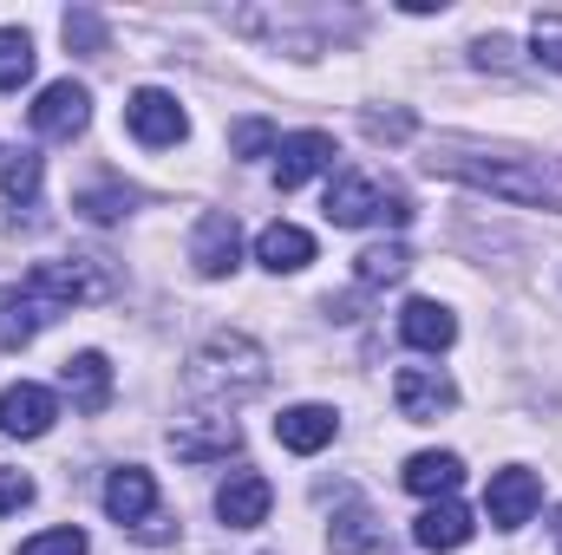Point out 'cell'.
Listing matches in <instances>:
<instances>
[{"label":"cell","mask_w":562,"mask_h":555,"mask_svg":"<svg viewBox=\"0 0 562 555\" xmlns=\"http://www.w3.org/2000/svg\"><path fill=\"white\" fill-rule=\"evenodd\" d=\"M400 333H406V347H419V353H445V347L458 340V320H451V307H438V301H406V307H400Z\"/></svg>","instance_id":"obj_19"},{"label":"cell","mask_w":562,"mask_h":555,"mask_svg":"<svg viewBox=\"0 0 562 555\" xmlns=\"http://www.w3.org/2000/svg\"><path fill=\"white\" fill-rule=\"evenodd\" d=\"M471 510L464 503H451V497H438L431 510H425L419 523H413V536H419V550H431V555H445V550H464L471 543Z\"/></svg>","instance_id":"obj_18"},{"label":"cell","mask_w":562,"mask_h":555,"mask_svg":"<svg viewBox=\"0 0 562 555\" xmlns=\"http://www.w3.org/2000/svg\"><path fill=\"white\" fill-rule=\"evenodd\" d=\"M59 33H66V46H72V53H92V59L105 53V20H99L92 7H72V13L59 20Z\"/></svg>","instance_id":"obj_26"},{"label":"cell","mask_w":562,"mask_h":555,"mask_svg":"<svg viewBox=\"0 0 562 555\" xmlns=\"http://www.w3.org/2000/svg\"><path fill=\"white\" fill-rule=\"evenodd\" d=\"M256 262H262L269 275H294V269H307V262H314V236H307V229H294V223H269V229H262V242H256Z\"/></svg>","instance_id":"obj_21"},{"label":"cell","mask_w":562,"mask_h":555,"mask_svg":"<svg viewBox=\"0 0 562 555\" xmlns=\"http://www.w3.org/2000/svg\"><path fill=\"white\" fill-rule=\"evenodd\" d=\"M537 503H543L537 471H497V477H491V490H484V510H491V523H497V530H524Z\"/></svg>","instance_id":"obj_10"},{"label":"cell","mask_w":562,"mask_h":555,"mask_svg":"<svg viewBox=\"0 0 562 555\" xmlns=\"http://www.w3.org/2000/svg\"><path fill=\"white\" fill-rule=\"evenodd\" d=\"M53 314H59V307H46L26 281H20V287H0V353L33 347V340H40V327H46Z\"/></svg>","instance_id":"obj_11"},{"label":"cell","mask_w":562,"mask_h":555,"mask_svg":"<svg viewBox=\"0 0 562 555\" xmlns=\"http://www.w3.org/2000/svg\"><path fill=\"white\" fill-rule=\"evenodd\" d=\"M105 510H112V523H125V530L150 523V510H157V484H150V471H138V464L112 471V477H105Z\"/></svg>","instance_id":"obj_16"},{"label":"cell","mask_w":562,"mask_h":555,"mask_svg":"<svg viewBox=\"0 0 562 555\" xmlns=\"http://www.w3.org/2000/svg\"><path fill=\"white\" fill-rule=\"evenodd\" d=\"M72 209H79L86 223H119V216L132 209V190H112V183H105V190H79Z\"/></svg>","instance_id":"obj_27"},{"label":"cell","mask_w":562,"mask_h":555,"mask_svg":"<svg viewBox=\"0 0 562 555\" xmlns=\"http://www.w3.org/2000/svg\"><path fill=\"white\" fill-rule=\"evenodd\" d=\"M334 431H340L334 406H288V412L276 418V438L288 451H301V457H314L321 444H334Z\"/></svg>","instance_id":"obj_17"},{"label":"cell","mask_w":562,"mask_h":555,"mask_svg":"<svg viewBox=\"0 0 562 555\" xmlns=\"http://www.w3.org/2000/svg\"><path fill=\"white\" fill-rule=\"evenodd\" d=\"M276 125H269V118H243V125H236V132H229V150H236V157H269V150H276Z\"/></svg>","instance_id":"obj_28"},{"label":"cell","mask_w":562,"mask_h":555,"mask_svg":"<svg viewBox=\"0 0 562 555\" xmlns=\"http://www.w3.org/2000/svg\"><path fill=\"white\" fill-rule=\"evenodd\" d=\"M269 503H276V484H269L262 471H236V477L216 490V517H223L229 530H256V523L269 517Z\"/></svg>","instance_id":"obj_13"},{"label":"cell","mask_w":562,"mask_h":555,"mask_svg":"<svg viewBox=\"0 0 562 555\" xmlns=\"http://www.w3.org/2000/svg\"><path fill=\"white\" fill-rule=\"evenodd\" d=\"M26 287L46 301V307H86V301H105L112 294V269H99V256H59V262H33Z\"/></svg>","instance_id":"obj_4"},{"label":"cell","mask_w":562,"mask_h":555,"mask_svg":"<svg viewBox=\"0 0 562 555\" xmlns=\"http://www.w3.org/2000/svg\"><path fill=\"white\" fill-rule=\"evenodd\" d=\"M367 132H373V138H413V112H386V118L373 112V118H367Z\"/></svg>","instance_id":"obj_33"},{"label":"cell","mask_w":562,"mask_h":555,"mask_svg":"<svg viewBox=\"0 0 562 555\" xmlns=\"http://www.w3.org/2000/svg\"><path fill=\"white\" fill-rule=\"evenodd\" d=\"M334 138L327 132H294V138L276 144V183L281 190H301L307 177H321V170H334Z\"/></svg>","instance_id":"obj_12"},{"label":"cell","mask_w":562,"mask_h":555,"mask_svg":"<svg viewBox=\"0 0 562 555\" xmlns=\"http://www.w3.org/2000/svg\"><path fill=\"white\" fill-rule=\"evenodd\" d=\"M53 418H59V399L46 386H33V380H20V386L0 393V431L7 438H46Z\"/></svg>","instance_id":"obj_9"},{"label":"cell","mask_w":562,"mask_h":555,"mask_svg":"<svg viewBox=\"0 0 562 555\" xmlns=\"http://www.w3.org/2000/svg\"><path fill=\"white\" fill-rule=\"evenodd\" d=\"M406 269H413V249L406 242H373V249L353 256L360 287H393V281H406Z\"/></svg>","instance_id":"obj_23"},{"label":"cell","mask_w":562,"mask_h":555,"mask_svg":"<svg viewBox=\"0 0 562 555\" xmlns=\"http://www.w3.org/2000/svg\"><path fill=\"white\" fill-rule=\"evenodd\" d=\"M125 132L144 144V150H164V144H177L190 132V118H183V105L170 99V92H157V86H144L125 99Z\"/></svg>","instance_id":"obj_5"},{"label":"cell","mask_w":562,"mask_h":555,"mask_svg":"<svg viewBox=\"0 0 562 555\" xmlns=\"http://www.w3.org/2000/svg\"><path fill=\"white\" fill-rule=\"evenodd\" d=\"M393 406H400V418H413V424H431L438 412L458 406V386H451L438 366H406V373L393 380Z\"/></svg>","instance_id":"obj_8"},{"label":"cell","mask_w":562,"mask_h":555,"mask_svg":"<svg viewBox=\"0 0 562 555\" xmlns=\"http://www.w3.org/2000/svg\"><path fill=\"white\" fill-rule=\"evenodd\" d=\"M400 477H406L413 497H431V503H438V497H451V490L464 484V457H458V451H419Z\"/></svg>","instance_id":"obj_20"},{"label":"cell","mask_w":562,"mask_h":555,"mask_svg":"<svg viewBox=\"0 0 562 555\" xmlns=\"http://www.w3.org/2000/svg\"><path fill=\"white\" fill-rule=\"evenodd\" d=\"M262 386H269V353L249 333H210L196 347L190 373H183V393L203 399V406H223V412L243 406V399H256Z\"/></svg>","instance_id":"obj_1"},{"label":"cell","mask_w":562,"mask_h":555,"mask_svg":"<svg viewBox=\"0 0 562 555\" xmlns=\"http://www.w3.org/2000/svg\"><path fill=\"white\" fill-rule=\"evenodd\" d=\"M26 503H33V477L26 471H0V517H13Z\"/></svg>","instance_id":"obj_31"},{"label":"cell","mask_w":562,"mask_h":555,"mask_svg":"<svg viewBox=\"0 0 562 555\" xmlns=\"http://www.w3.org/2000/svg\"><path fill=\"white\" fill-rule=\"evenodd\" d=\"M190 262H196V275L203 281L236 275V269H243V229H236V216L210 209V216L196 223V236H190Z\"/></svg>","instance_id":"obj_7"},{"label":"cell","mask_w":562,"mask_h":555,"mask_svg":"<svg viewBox=\"0 0 562 555\" xmlns=\"http://www.w3.org/2000/svg\"><path fill=\"white\" fill-rule=\"evenodd\" d=\"M86 530H46V536H33V543H20V555H86Z\"/></svg>","instance_id":"obj_30"},{"label":"cell","mask_w":562,"mask_h":555,"mask_svg":"<svg viewBox=\"0 0 562 555\" xmlns=\"http://www.w3.org/2000/svg\"><path fill=\"white\" fill-rule=\"evenodd\" d=\"M510 53H517V46H510L504 33H491V39H477V46H471V59H477V66H510Z\"/></svg>","instance_id":"obj_32"},{"label":"cell","mask_w":562,"mask_h":555,"mask_svg":"<svg viewBox=\"0 0 562 555\" xmlns=\"http://www.w3.org/2000/svg\"><path fill=\"white\" fill-rule=\"evenodd\" d=\"M33 79V39L20 26H0V92H20Z\"/></svg>","instance_id":"obj_25"},{"label":"cell","mask_w":562,"mask_h":555,"mask_svg":"<svg viewBox=\"0 0 562 555\" xmlns=\"http://www.w3.org/2000/svg\"><path fill=\"white\" fill-rule=\"evenodd\" d=\"M327 550L334 555H386V536H380V517L367 503H347L327 530Z\"/></svg>","instance_id":"obj_22"},{"label":"cell","mask_w":562,"mask_h":555,"mask_svg":"<svg viewBox=\"0 0 562 555\" xmlns=\"http://www.w3.org/2000/svg\"><path fill=\"white\" fill-rule=\"evenodd\" d=\"M59 393L72 399V412H105L112 406V366H105V353H72L66 366H59Z\"/></svg>","instance_id":"obj_14"},{"label":"cell","mask_w":562,"mask_h":555,"mask_svg":"<svg viewBox=\"0 0 562 555\" xmlns=\"http://www.w3.org/2000/svg\"><path fill=\"white\" fill-rule=\"evenodd\" d=\"M33 132L40 138H59V144H72L86 125H92V92L86 86H72V79H59V86H46L40 99H33Z\"/></svg>","instance_id":"obj_6"},{"label":"cell","mask_w":562,"mask_h":555,"mask_svg":"<svg viewBox=\"0 0 562 555\" xmlns=\"http://www.w3.org/2000/svg\"><path fill=\"white\" fill-rule=\"evenodd\" d=\"M40 177H46V157H40V150H13V157L0 163V196H7V203H20V209H33Z\"/></svg>","instance_id":"obj_24"},{"label":"cell","mask_w":562,"mask_h":555,"mask_svg":"<svg viewBox=\"0 0 562 555\" xmlns=\"http://www.w3.org/2000/svg\"><path fill=\"white\" fill-rule=\"evenodd\" d=\"M327 223H334V229H367V223L406 229V223H413V196H406V190H380V183L340 170V177L327 183Z\"/></svg>","instance_id":"obj_3"},{"label":"cell","mask_w":562,"mask_h":555,"mask_svg":"<svg viewBox=\"0 0 562 555\" xmlns=\"http://www.w3.org/2000/svg\"><path fill=\"white\" fill-rule=\"evenodd\" d=\"M557 536H562V510H557Z\"/></svg>","instance_id":"obj_34"},{"label":"cell","mask_w":562,"mask_h":555,"mask_svg":"<svg viewBox=\"0 0 562 555\" xmlns=\"http://www.w3.org/2000/svg\"><path fill=\"white\" fill-rule=\"evenodd\" d=\"M236 444H243L236 418H190V424L170 431V451H177L183 464H216V457H229Z\"/></svg>","instance_id":"obj_15"},{"label":"cell","mask_w":562,"mask_h":555,"mask_svg":"<svg viewBox=\"0 0 562 555\" xmlns=\"http://www.w3.org/2000/svg\"><path fill=\"white\" fill-rule=\"evenodd\" d=\"M530 46H537V59L562 72V13H537V33H530Z\"/></svg>","instance_id":"obj_29"},{"label":"cell","mask_w":562,"mask_h":555,"mask_svg":"<svg viewBox=\"0 0 562 555\" xmlns=\"http://www.w3.org/2000/svg\"><path fill=\"white\" fill-rule=\"evenodd\" d=\"M438 177H458V183H471V190H484V196H504V203H543V209H562V190L543 177V170H530V163H517V157H491V150H464V144H438L431 157H425Z\"/></svg>","instance_id":"obj_2"}]
</instances>
